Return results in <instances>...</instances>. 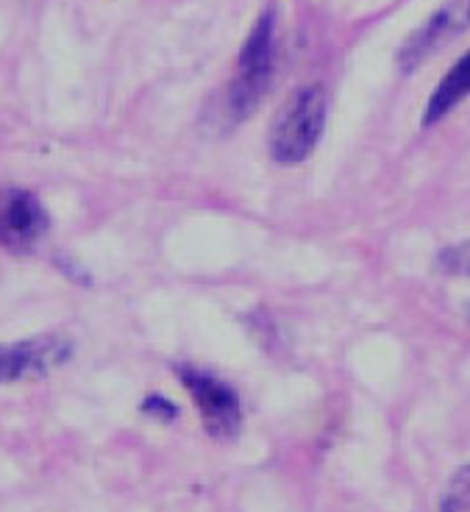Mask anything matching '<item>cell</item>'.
Masks as SVG:
<instances>
[{
	"label": "cell",
	"instance_id": "cell-1",
	"mask_svg": "<svg viewBox=\"0 0 470 512\" xmlns=\"http://www.w3.org/2000/svg\"><path fill=\"white\" fill-rule=\"evenodd\" d=\"M326 126V92L318 84L298 90L270 128V156L279 165H298L312 156Z\"/></svg>",
	"mask_w": 470,
	"mask_h": 512
},
{
	"label": "cell",
	"instance_id": "cell-2",
	"mask_svg": "<svg viewBox=\"0 0 470 512\" xmlns=\"http://www.w3.org/2000/svg\"><path fill=\"white\" fill-rule=\"evenodd\" d=\"M273 39H276V17H273V9H265L242 45L237 73L231 78L229 101H226L231 120H245L251 115L270 87L273 59H276Z\"/></svg>",
	"mask_w": 470,
	"mask_h": 512
},
{
	"label": "cell",
	"instance_id": "cell-3",
	"mask_svg": "<svg viewBox=\"0 0 470 512\" xmlns=\"http://www.w3.org/2000/svg\"><path fill=\"white\" fill-rule=\"evenodd\" d=\"M176 376L190 390L206 432L220 440L237 437L242 426V404L237 390L195 365H176Z\"/></svg>",
	"mask_w": 470,
	"mask_h": 512
},
{
	"label": "cell",
	"instance_id": "cell-4",
	"mask_svg": "<svg viewBox=\"0 0 470 512\" xmlns=\"http://www.w3.org/2000/svg\"><path fill=\"white\" fill-rule=\"evenodd\" d=\"M51 231V215L26 187L0 190V248L9 254L34 251Z\"/></svg>",
	"mask_w": 470,
	"mask_h": 512
},
{
	"label": "cell",
	"instance_id": "cell-5",
	"mask_svg": "<svg viewBox=\"0 0 470 512\" xmlns=\"http://www.w3.org/2000/svg\"><path fill=\"white\" fill-rule=\"evenodd\" d=\"M73 357V343L59 334H42L20 343H0V384L42 379Z\"/></svg>",
	"mask_w": 470,
	"mask_h": 512
},
{
	"label": "cell",
	"instance_id": "cell-6",
	"mask_svg": "<svg viewBox=\"0 0 470 512\" xmlns=\"http://www.w3.org/2000/svg\"><path fill=\"white\" fill-rule=\"evenodd\" d=\"M468 23L470 6H465V3H445V6H440V9H437V12H434L432 17L407 39V42H404V48L398 51V64H401V70L418 67L443 39H448L454 31L465 28Z\"/></svg>",
	"mask_w": 470,
	"mask_h": 512
},
{
	"label": "cell",
	"instance_id": "cell-7",
	"mask_svg": "<svg viewBox=\"0 0 470 512\" xmlns=\"http://www.w3.org/2000/svg\"><path fill=\"white\" fill-rule=\"evenodd\" d=\"M470 95V51L459 59L448 73L443 76V81L437 84V90L432 92V98L426 103V112H423V126L429 128L434 123H440L454 106L465 101Z\"/></svg>",
	"mask_w": 470,
	"mask_h": 512
},
{
	"label": "cell",
	"instance_id": "cell-8",
	"mask_svg": "<svg viewBox=\"0 0 470 512\" xmlns=\"http://www.w3.org/2000/svg\"><path fill=\"white\" fill-rule=\"evenodd\" d=\"M440 512H470V465L451 476L440 496Z\"/></svg>",
	"mask_w": 470,
	"mask_h": 512
},
{
	"label": "cell",
	"instance_id": "cell-9",
	"mask_svg": "<svg viewBox=\"0 0 470 512\" xmlns=\"http://www.w3.org/2000/svg\"><path fill=\"white\" fill-rule=\"evenodd\" d=\"M440 268L451 276H470V240L445 248L440 254Z\"/></svg>",
	"mask_w": 470,
	"mask_h": 512
},
{
	"label": "cell",
	"instance_id": "cell-10",
	"mask_svg": "<svg viewBox=\"0 0 470 512\" xmlns=\"http://www.w3.org/2000/svg\"><path fill=\"white\" fill-rule=\"evenodd\" d=\"M142 412H145V415H151V418H156V421H176L178 418L176 404H170V401L162 396L148 398V401L142 404Z\"/></svg>",
	"mask_w": 470,
	"mask_h": 512
},
{
	"label": "cell",
	"instance_id": "cell-11",
	"mask_svg": "<svg viewBox=\"0 0 470 512\" xmlns=\"http://www.w3.org/2000/svg\"><path fill=\"white\" fill-rule=\"evenodd\" d=\"M468 318H470V307H468Z\"/></svg>",
	"mask_w": 470,
	"mask_h": 512
}]
</instances>
